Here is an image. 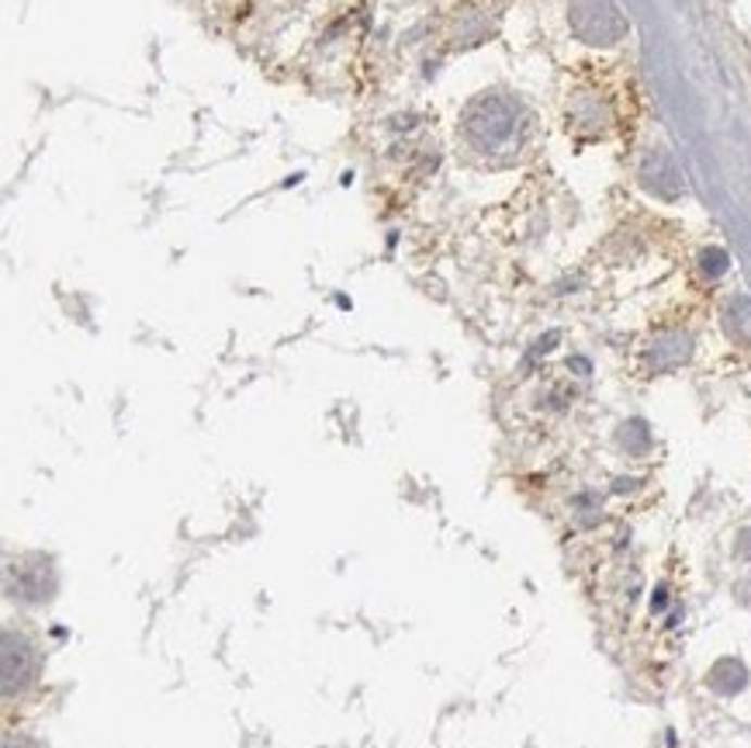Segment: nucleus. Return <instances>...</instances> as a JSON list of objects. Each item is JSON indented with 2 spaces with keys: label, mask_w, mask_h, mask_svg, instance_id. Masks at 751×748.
I'll use <instances>...</instances> for the list:
<instances>
[]
</instances>
